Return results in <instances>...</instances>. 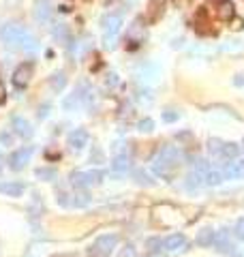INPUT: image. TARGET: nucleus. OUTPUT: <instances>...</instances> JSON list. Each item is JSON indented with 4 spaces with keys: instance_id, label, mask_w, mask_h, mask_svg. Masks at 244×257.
<instances>
[{
    "instance_id": "1",
    "label": "nucleus",
    "mask_w": 244,
    "mask_h": 257,
    "mask_svg": "<svg viewBox=\"0 0 244 257\" xmlns=\"http://www.w3.org/2000/svg\"><path fill=\"white\" fill-rule=\"evenodd\" d=\"M182 161H184V155H182L180 148L163 146L157 152V157L152 159V172L157 176H161V178H165V180H172L176 176V172H178V167L182 165Z\"/></svg>"
},
{
    "instance_id": "2",
    "label": "nucleus",
    "mask_w": 244,
    "mask_h": 257,
    "mask_svg": "<svg viewBox=\"0 0 244 257\" xmlns=\"http://www.w3.org/2000/svg\"><path fill=\"white\" fill-rule=\"evenodd\" d=\"M101 26H103V47L105 50H113L116 47V41H118V35H120V30H122V18L118 13H109V15H105L103 22H101Z\"/></svg>"
},
{
    "instance_id": "3",
    "label": "nucleus",
    "mask_w": 244,
    "mask_h": 257,
    "mask_svg": "<svg viewBox=\"0 0 244 257\" xmlns=\"http://www.w3.org/2000/svg\"><path fill=\"white\" fill-rule=\"evenodd\" d=\"M105 180V174L101 170H90V172H73L71 174V182L75 184L77 189H88L92 184H101Z\"/></svg>"
},
{
    "instance_id": "4",
    "label": "nucleus",
    "mask_w": 244,
    "mask_h": 257,
    "mask_svg": "<svg viewBox=\"0 0 244 257\" xmlns=\"http://www.w3.org/2000/svg\"><path fill=\"white\" fill-rule=\"evenodd\" d=\"M26 28L20 26V24H7V26H3V30H0V39L9 45V47H20L24 37H26Z\"/></svg>"
},
{
    "instance_id": "5",
    "label": "nucleus",
    "mask_w": 244,
    "mask_h": 257,
    "mask_svg": "<svg viewBox=\"0 0 244 257\" xmlns=\"http://www.w3.org/2000/svg\"><path fill=\"white\" fill-rule=\"evenodd\" d=\"M118 246V236L113 234H105V236H99L94 240V244L90 248V255L92 257H107L113 253V248Z\"/></svg>"
},
{
    "instance_id": "6",
    "label": "nucleus",
    "mask_w": 244,
    "mask_h": 257,
    "mask_svg": "<svg viewBox=\"0 0 244 257\" xmlns=\"http://www.w3.org/2000/svg\"><path fill=\"white\" fill-rule=\"evenodd\" d=\"M137 77L146 84H157L161 79V67L157 62H144L140 69H137Z\"/></svg>"
},
{
    "instance_id": "7",
    "label": "nucleus",
    "mask_w": 244,
    "mask_h": 257,
    "mask_svg": "<svg viewBox=\"0 0 244 257\" xmlns=\"http://www.w3.org/2000/svg\"><path fill=\"white\" fill-rule=\"evenodd\" d=\"M30 157H32V148L30 146H24L20 150H15V152H11V157H9V167L13 172H20V170H24V167L28 165Z\"/></svg>"
},
{
    "instance_id": "8",
    "label": "nucleus",
    "mask_w": 244,
    "mask_h": 257,
    "mask_svg": "<svg viewBox=\"0 0 244 257\" xmlns=\"http://www.w3.org/2000/svg\"><path fill=\"white\" fill-rule=\"evenodd\" d=\"M212 7H214V15L221 22H231L235 18V7L231 0H212Z\"/></svg>"
},
{
    "instance_id": "9",
    "label": "nucleus",
    "mask_w": 244,
    "mask_h": 257,
    "mask_svg": "<svg viewBox=\"0 0 244 257\" xmlns=\"http://www.w3.org/2000/svg\"><path fill=\"white\" fill-rule=\"evenodd\" d=\"M163 248L169 253L186 251V248H189V240H186L184 234H169L165 240H163Z\"/></svg>"
},
{
    "instance_id": "10",
    "label": "nucleus",
    "mask_w": 244,
    "mask_h": 257,
    "mask_svg": "<svg viewBox=\"0 0 244 257\" xmlns=\"http://www.w3.org/2000/svg\"><path fill=\"white\" fill-rule=\"evenodd\" d=\"M214 246H216V251H221V253H225V255H233V253H235L231 234H229L227 229L216 231V236H214Z\"/></svg>"
},
{
    "instance_id": "11",
    "label": "nucleus",
    "mask_w": 244,
    "mask_h": 257,
    "mask_svg": "<svg viewBox=\"0 0 244 257\" xmlns=\"http://www.w3.org/2000/svg\"><path fill=\"white\" fill-rule=\"evenodd\" d=\"M30 77H32V64H28V62L20 64V67L13 71V84L18 88H26L30 84Z\"/></svg>"
},
{
    "instance_id": "12",
    "label": "nucleus",
    "mask_w": 244,
    "mask_h": 257,
    "mask_svg": "<svg viewBox=\"0 0 244 257\" xmlns=\"http://www.w3.org/2000/svg\"><path fill=\"white\" fill-rule=\"evenodd\" d=\"M69 146L73 150H81V148H86L88 146V131L86 128H73L71 135H69Z\"/></svg>"
},
{
    "instance_id": "13",
    "label": "nucleus",
    "mask_w": 244,
    "mask_h": 257,
    "mask_svg": "<svg viewBox=\"0 0 244 257\" xmlns=\"http://www.w3.org/2000/svg\"><path fill=\"white\" fill-rule=\"evenodd\" d=\"M11 128L15 133L20 135V138H32V126H30V122L26 118H22V116H13L11 118Z\"/></svg>"
},
{
    "instance_id": "14",
    "label": "nucleus",
    "mask_w": 244,
    "mask_h": 257,
    "mask_svg": "<svg viewBox=\"0 0 244 257\" xmlns=\"http://www.w3.org/2000/svg\"><path fill=\"white\" fill-rule=\"evenodd\" d=\"M223 176L225 178H229V180H242L244 178V161L242 159H233L231 163L225 167Z\"/></svg>"
},
{
    "instance_id": "15",
    "label": "nucleus",
    "mask_w": 244,
    "mask_h": 257,
    "mask_svg": "<svg viewBox=\"0 0 244 257\" xmlns=\"http://www.w3.org/2000/svg\"><path fill=\"white\" fill-rule=\"evenodd\" d=\"M210 167H212V165H210L208 161H203V159L195 161V163H193V174H191L195 178V182H197V184H206V176L210 172Z\"/></svg>"
},
{
    "instance_id": "16",
    "label": "nucleus",
    "mask_w": 244,
    "mask_h": 257,
    "mask_svg": "<svg viewBox=\"0 0 244 257\" xmlns=\"http://www.w3.org/2000/svg\"><path fill=\"white\" fill-rule=\"evenodd\" d=\"M129 167H131V163H129V155L127 152H118V155H113L111 159V172L116 176H122L129 172Z\"/></svg>"
},
{
    "instance_id": "17",
    "label": "nucleus",
    "mask_w": 244,
    "mask_h": 257,
    "mask_svg": "<svg viewBox=\"0 0 244 257\" xmlns=\"http://www.w3.org/2000/svg\"><path fill=\"white\" fill-rule=\"evenodd\" d=\"M26 187L22 182H13V180H7V182H0V193L7 197H22Z\"/></svg>"
},
{
    "instance_id": "18",
    "label": "nucleus",
    "mask_w": 244,
    "mask_h": 257,
    "mask_svg": "<svg viewBox=\"0 0 244 257\" xmlns=\"http://www.w3.org/2000/svg\"><path fill=\"white\" fill-rule=\"evenodd\" d=\"M35 18L41 24H45L47 20L52 18V0H37V5H35Z\"/></svg>"
},
{
    "instance_id": "19",
    "label": "nucleus",
    "mask_w": 244,
    "mask_h": 257,
    "mask_svg": "<svg viewBox=\"0 0 244 257\" xmlns=\"http://www.w3.org/2000/svg\"><path fill=\"white\" fill-rule=\"evenodd\" d=\"M79 107H84V103H81V96H79V90L75 88L71 94H67L62 99V109L64 111H77Z\"/></svg>"
},
{
    "instance_id": "20",
    "label": "nucleus",
    "mask_w": 244,
    "mask_h": 257,
    "mask_svg": "<svg viewBox=\"0 0 244 257\" xmlns=\"http://www.w3.org/2000/svg\"><path fill=\"white\" fill-rule=\"evenodd\" d=\"M131 174H133L135 182H137V184H142V187H154V184H157V180H154L146 170H142V167H137V170H133Z\"/></svg>"
},
{
    "instance_id": "21",
    "label": "nucleus",
    "mask_w": 244,
    "mask_h": 257,
    "mask_svg": "<svg viewBox=\"0 0 244 257\" xmlns=\"http://www.w3.org/2000/svg\"><path fill=\"white\" fill-rule=\"evenodd\" d=\"M43 210H45V206H43V199H41V195H32V199H30V204H28V214L32 216V219H39L41 214H43Z\"/></svg>"
},
{
    "instance_id": "22",
    "label": "nucleus",
    "mask_w": 244,
    "mask_h": 257,
    "mask_svg": "<svg viewBox=\"0 0 244 257\" xmlns=\"http://www.w3.org/2000/svg\"><path fill=\"white\" fill-rule=\"evenodd\" d=\"M54 39L64 43V45H71V32H69L67 24H56L54 26Z\"/></svg>"
},
{
    "instance_id": "23",
    "label": "nucleus",
    "mask_w": 244,
    "mask_h": 257,
    "mask_svg": "<svg viewBox=\"0 0 244 257\" xmlns=\"http://www.w3.org/2000/svg\"><path fill=\"white\" fill-rule=\"evenodd\" d=\"M238 157H240V146H238V144L225 142V144H223V150H221V159L233 161V159H238Z\"/></svg>"
},
{
    "instance_id": "24",
    "label": "nucleus",
    "mask_w": 244,
    "mask_h": 257,
    "mask_svg": "<svg viewBox=\"0 0 244 257\" xmlns=\"http://www.w3.org/2000/svg\"><path fill=\"white\" fill-rule=\"evenodd\" d=\"M50 86L54 92H62L64 88H67V73H62V71H56V73L50 77Z\"/></svg>"
},
{
    "instance_id": "25",
    "label": "nucleus",
    "mask_w": 244,
    "mask_h": 257,
    "mask_svg": "<svg viewBox=\"0 0 244 257\" xmlns=\"http://www.w3.org/2000/svg\"><path fill=\"white\" fill-rule=\"evenodd\" d=\"M214 236H216L214 229L203 227L199 234H197V244H199V246H212V244H214Z\"/></svg>"
},
{
    "instance_id": "26",
    "label": "nucleus",
    "mask_w": 244,
    "mask_h": 257,
    "mask_svg": "<svg viewBox=\"0 0 244 257\" xmlns=\"http://www.w3.org/2000/svg\"><path fill=\"white\" fill-rule=\"evenodd\" d=\"M39 41L35 37L30 35V32H26V37H24V41H22V45H20V50H24L26 54H37L39 52Z\"/></svg>"
},
{
    "instance_id": "27",
    "label": "nucleus",
    "mask_w": 244,
    "mask_h": 257,
    "mask_svg": "<svg viewBox=\"0 0 244 257\" xmlns=\"http://www.w3.org/2000/svg\"><path fill=\"white\" fill-rule=\"evenodd\" d=\"M223 172H218L216 167H210V172H208V176H206V184L208 187H216V184H221L223 182Z\"/></svg>"
},
{
    "instance_id": "28",
    "label": "nucleus",
    "mask_w": 244,
    "mask_h": 257,
    "mask_svg": "<svg viewBox=\"0 0 244 257\" xmlns=\"http://www.w3.org/2000/svg\"><path fill=\"white\" fill-rule=\"evenodd\" d=\"M56 176H58V172L54 170V167H39L37 170V178L39 180H56Z\"/></svg>"
},
{
    "instance_id": "29",
    "label": "nucleus",
    "mask_w": 244,
    "mask_h": 257,
    "mask_svg": "<svg viewBox=\"0 0 244 257\" xmlns=\"http://www.w3.org/2000/svg\"><path fill=\"white\" fill-rule=\"evenodd\" d=\"M242 50H244V43L242 41H225L221 45V52H225V54H238Z\"/></svg>"
},
{
    "instance_id": "30",
    "label": "nucleus",
    "mask_w": 244,
    "mask_h": 257,
    "mask_svg": "<svg viewBox=\"0 0 244 257\" xmlns=\"http://www.w3.org/2000/svg\"><path fill=\"white\" fill-rule=\"evenodd\" d=\"M90 195H88L86 191H77L75 193V199H73V204H75L77 208H86V206H90Z\"/></svg>"
},
{
    "instance_id": "31",
    "label": "nucleus",
    "mask_w": 244,
    "mask_h": 257,
    "mask_svg": "<svg viewBox=\"0 0 244 257\" xmlns=\"http://www.w3.org/2000/svg\"><path fill=\"white\" fill-rule=\"evenodd\" d=\"M223 140H208V150H210V155H218L221 157V150H223Z\"/></svg>"
},
{
    "instance_id": "32",
    "label": "nucleus",
    "mask_w": 244,
    "mask_h": 257,
    "mask_svg": "<svg viewBox=\"0 0 244 257\" xmlns=\"http://www.w3.org/2000/svg\"><path fill=\"white\" fill-rule=\"evenodd\" d=\"M137 131H140V133H152L154 131V120L152 118L140 120V124H137Z\"/></svg>"
},
{
    "instance_id": "33",
    "label": "nucleus",
    "mask_w": 244,
    "mask_h": 257,
    "mask_svg": "<svg viewBox=\"0 0 244 257\" xmlns=\"http://www.w3.org/2000/svg\"><path fill=\"white\" fill-rule=\"evenodd\" d=\"M146 246H148V253L157 255V253H159V246H163V240H159V238H150L148 242H146Z\"/></svg>"
},
{
    "instance_id": "34",
    "label": "nucleus",
    "mask_w": 244,
    "mask_h": 257,
    "mask_svg": "<svg viewBox=\"0 0 244 257\" xmlns=\"http://www.w3.org/2000/svg\"><path fill=\"white\" fill-rule=\"evenodd\" d=\"M180 118V114L174 109H169V111H163V122H176V120Z\"/></svg>"
},
{
    "instance_id": "35",
    "label": "nucleus",
    "mask_w": 244,
    "mask_h": 257,
    "mask_svg": "<svg viewBox=\"0 0 244 257\" xmlns=\"http://www.w3.org/2000/svg\"><path fill=\"white\" fill-rule=\"evenodd\" d=\"M233 236L238 238V240H244V219H240L238 223H235V227H233Z\"/></svg>"
},
{
    "instance_id": "36",
    "label": "nucleus",
    "mask_w": 244,
    "mask_h": 257,
    "mask_svg": "<svg viewBox=\"0 0 244 257\" xmlns=\"http://www.w3.org/2000/svg\"><path fill=\"white\" fill-rule=\"evenodd\" d=\"M50 111H52V105H50V103L41 105V107H39V118H47V116H50Z\"/></svg>"
},
{
    "instance_id": "37",
    "label": "nucleus",
    "mask_w": 244,
    "mask_h": 257,
    "mask_svg": "<svg viewBox=\"0 0 244 257\" xmlns=\"http://www.w3.org/2000/svg\"><path fill=\"white\" fill-rule=\"evenodd\" d=\"M58 204H60V206H69V204H71L67 193H58Z\"/></svg>"
},
{
    "instance_id": "38",
    "label": "nucleus",
    "mask_w": 244,
    "mask_h": 257,
    "mask_svg": "<svg viewBox=\"0 0 244 257\" xmlns=\"http://www.w3.org/2000/svg\"><path fill=\"white\" fill-rule=\"evenodd\" d=\"M242 26H244V22H242L240 18H233V20H231V28H233V30H242Z\"/></svg>"
},
{
    "instance_id": "39",
    "label": "nucleus",
    "mask_w": 244,
    "mask_h": 257,
    "mask_svg": "<svg viewBox=\"0 0 244 257\" xmlns=\"http://www.w3.org/2000/svg\"><path fill=\"white\" fill-rule=\"evenodd\" d=\"M7 101V88H5V84L0 82V105Z\"/></svg>"
},
{
    "instance_id": "40",
    "label": "nucleus",
    "mask_w": 244,
    "mask_h": 257,
    "mask_svg": "<svg viewBox=\"0 0 244 257\" xmlns=\"http://www.w3.org/2000/svg\"><path fill=\"white\" fill-rule=\"evenodd\" d=\"M0 142H3V144H9V146H11V142H13V138H11V135H9V133H0Z\"/></svg>"
},
{
    "instance_id": "41",
    "label": "nucleus",
    "mask_w": 244,
    "mask_h": 257,
    "mask_svg": "<svg viewBox=\"0 0 244 257\" xmlns=\"http://www.w3.org/2000/svg\"><path fill=\"white\" fill-rule=\"evenodd\" d=\"M233 84H235V86H242V84H244V75H235V77H233Z\"/></svg>"
},
{
    "instance_id": "42",
    "label": "nucleus",
    "mask_w": 244,
    "mask_h": 257,
    "mask_svg": "<svg viewBox=\"0 0 244 257\" xmlns=\"http://www.w3.org/2000/svg\"><path fill=\"white\" fill-rule=\"evenodd\" d=\"M174 3H176V5H186L189 0H174Z\"/></svg>"
},
{
    "instance_id": "43",
    "label": "nucleus",
    "mask_w": 244,
    "mask_h": 257,
    "mask_svg": "<svg viewBox=\"0 0 244 257\" xmlns=\"http://www.w3.org/2000/svg\"><path fill=\"white\" fill-rule=\"evenodd\" d=\"M0 170H3V155H0Z\"/></svg>"
}]
</instances>
